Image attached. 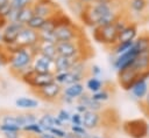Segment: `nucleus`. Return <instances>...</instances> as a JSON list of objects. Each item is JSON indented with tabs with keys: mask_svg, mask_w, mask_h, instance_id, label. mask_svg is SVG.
<instances>
[{
	"mask_svg": "<svg viewBox=\"0 0 149 138\" xmlns=\"http://www.w3.org/2000/svg\"><path fill=\"white\" fill-rule=\"evenodd\" d=\"M133 44H134V41H126V42H118L113 48H112V50H113V54L115 55V56H118V55H120V54H122V53H125V51H127L128 49H130L132 47H133Z\"/></svg>",
	"mask_w": 149,
	"mask_h": 138,
	"instance_id": "nucleus-27",
	"label": "nucleus"
},
{
	"mask_svg": "<svg viewBox=\"0 0 149 138\" xmlns=\"http://www.w3.org/2000/svg\"><path fill=\"white\" fill-rule=\"evenodd\" d=\"M73 62H74V58H72V57H66V56L57 55L56 58L54 60V63H55V73L70 71Z\"/></svg>",
	"mask_w": 149,
	"mask_h": 138,
	"instance_id": "nucleus-18",
	"label": "nucleus"
},
{
	"mask_svg": "<svg viewBox=\"0 0 149 138\" xmlns=\"http://www.w3.org/2000/svg\"><path fill=\"white\" fill-rule=\"evenodd\" d=\"M78 1H80L83 5H85V6H88V5H92V4H94L95 2V0H78Z\"/></svg>",
	"mask_w": 149,
	"mask_h": 138,
	"instance_id": "nucleus-44",
	"label": "nucleus"
},
{
	"mask_svg": "<svg viewBox=\"0 0 149 138\" xmlns=\"http://www.w3.org/2000/svg\"><path fill=\"white\" fill-rule=\"evenodd\" d=\"M3 64H2V60H1V57H0V67H2Z\"/></svg>",
	"mask_w": 149,
	"mask_h": 138,
	"instance_id": "nucleus-48",
	"label": "nucleus"
},
{
	"mask_svg": "<svg viewBox=\"0 0 149 138\" xmlns=\"http://www.w3.org/2000/svg\"><path fill=\"white\" fill-rule=\"evenodd\" d=\"M83 78L78 75L73 74L72 71H64V73H55V82L61 84L62 87H66L73 83L81 82Z\"/></svg>",
	"mask_w": 149,
	"mask_h": 138,
	"instance_id": "nucleus-16",
	"label": "nucleus"
},
{
	"mask_svg": "<svg viewBox=\"0 0 149 138\" xmlns=\"http://www.w3.org/2000/svg\"><path fill=\"white\" fill-rule=\"evenodd\" d=\"M33 60H34V55L30 53V50L28 48L20 47L9 57L8 65L10 74L14 77L20 78V76L31 67Z\"/></svg>",
	"mask_w": 149,
	"mask_h": 138,
	"instance_id": "nucleus-1",
	"label": "nucleus"
},
{
	"mask_svg": "<svg viewBox=\"0 0 149 138\" xmlns=\"http://www.w3.org/2000/svg\"><path fill=\"white\" fill-rule=\"evenodd\" d=\"M22 132H26V133H30V134H34V136H38L43 132V129L42 126L38 124V122H35V123H31L29 125H26L22 127Z\"/></svg>",
	"mask_w": 149,
	"mask_h": 138,
	"instance_id": "nucleus-29",
	"label": "nucleus"
},
{
	"mask_svg": "<svg viewBox=\"0 0 149 138\" xmlns=\"http://www.w3.org/2000/svg\"><path fill=\"white\" fill-rule=\"evenodd\" d=\"M0 132L1 133H7V132H22V129L19 127V126L7 125V124H1L0 123Z\"/></svg>",
	"mask_w": 149,
	"mask_h": 138,
	"instance_id": "nucleus-33",
	"label": "nucleus"
},
{
	"mask_svg": "<svg viewBox=\"0 0 149 138\" xmlns=\"http://www.w3.org/2000/svg\"><path fill=\"white\" fill-rule=\"evenodd\" d=\"M93 40L107 48H113L118 43L119 30L114 26V23L102 26V27H93L92 28Z\"/></svg>",
	"mask_w": 149,
	"mask_h": 138,
	"instance_id": "nucleus-2",
	"label": "nucleus"
},
{
	"mask_svg": "<svg viewBox=\"0 0 149 138\" xmlns=\"http://www.w3.org/2000/svg\"><path fill=\"white\" fill-rule=\"evenodd\" d=\"M0 123L1 124H7V125H14V126H20V122H19V116L17 113H12V112H7L1 115L0 117Z\"/></svg>",
	"mask_w": 149,
	"mask_h": 138,
	"instance_id": "nucleus-26",
	"label": "nucleus"
},
{
	"mask_svg": "<svg viewBox=\"0 0 149 138\" xmlns=\"http://www.w3.org/2000/svg\"><path fill=\"white\" fill-rule=\"evenodd\" d=\"M64 124H66V123H70V119H71V113L66 110V109H61V110H58V112H57V115H56Z\"/></svg>",
	"mask_w": 149,
	"mask_h": 138,
	"instance_id": "nucleus-34",
	"label": "nucleus"
},
{
	"mask_svg": "<svg viewBox=\"0 0 149 138\" xmlns=\"http://www.w3.org/2000/svg\"><path fill=\"white\" fill-rule=\"evenodd\" d=\"M92 95V97H93V99H95L97 102H99V103H104V102H107L109 98H111V92L107 90V89H105V88H102L101 90H99V91H97V92H94V94H91Z\"/></svg>",
	"mask_w": 149,
	"mask_h": 138,
	"instance_id": "nucleus-30",
	"label": "nucleus"
},
{
	"mask_svg": "<svg viewBox=\"0 0 149 138\" xmlns=\"http://www.w3.org/2000/svg\"><path fill=\"white\" fill-rule=\"evenodd\" d=\"M52 82H55V73H36L34 70V74L27 85L34 91V90L41 89Z\"/></svg>",
	"mask_w": 149,
	"mask_h": 138,
	"instance_id": "nucleus-11",
	"label": "nucleus"
},
{
	"mask_svg": "<svg viewBox=\"0 0 149 138\" xmlns=\"http://www.w3.org/2000/svg\"><path fill=\"white\" fill-rule=\"evenodd\" d=\"M38 124L42 126L43 131H50L54 127V116L49 112L43 113L41 117H38Z\"/></svg>",
	"mask_w": 149,
	"mask_h": 138,
	"instance_id": "nucleus-24",
	"label": "nucleus"
},
{
	"mask_svg": "<svg viewBox=\"0 0 149 138\" xmlns=\"http://www.w3.org/2000/svg\"><path fill=\"white\" fill-rule=\"evenodd\" d=\"M86 111H87V108H86L85 105H83V104H78V103H77V105H76V112L83 115V113L86 112Z\"/></svg>",
	"mask_w": 149,
	"mask_h": 138,
	"instance_id": "nucleus-40",
	"label": "nucleus"
},
{
	"mask_svg": "<svg viewBox=\"0 0 149 138\" xmlns=\"http://www.w3.org/2000/svg\"><path fill=\"white\" fill-rule=\"evenodd\" d=\"M1 41H2V33H0V43H1Z\"/></svg>",
	"mask_w": 149,
	"mask_h": 138,
	"instance_id": "nucleus-47",
	"label": "nucleus"
},
{
	"mask_svg": "<svg viewBox=\"0 0 149 138\" xmlns=\"http://www.w3.org/2000/svg\"><path fill=\"white\" fill-rule=\"evenodd\" d=\"M15 106L19 108V109H22V110H34L38 106V101L36 98H33V97H27V96H21V97H17L15 99Z\"/></svg>",
	"mask_w": 149,
	"mask_h": 138,
	"instance_id": "nucleus-20",
	"label": "nucleus"
},
{
	"mask_svg": "<svg viewBox=\"0 0 149 138\" xmlns=\"http://www.w3.org/2000/svg\"><path fill=\"white\" fill-rule=\"evenodd\" d=\"M139 53L140 51L137 50V48L134 47V44H133V47L130 49H128L127 51H125V53L115 56V58L112 62L113 68L116 70V73L118 71H121L123 69L130 68L133 65V63H134V61H135V58H136V56H137Z\"/></svg>",
	"mask_w": 149,
	"mask_h": 138,
	"instance_id": "nucleus-7",
	"label": "nucleus"
},
{
	"mask_svg": "<svg viewBox=\"0 0 149 138\" xmlns=\"http://www.w3.org/2000/svg\"><path fill=\"white\" fill-rule=\"evenodd\" d=\"M127 4L129 11H132L134 14H143L149 7L148 0H128Z\"/></svg>",
	"mask_w": 149,
	"mask_h": 138,
	"instance_id": "nucleus-22",
	"label": "nucleus"
},
{
	"mask_svg": "<svg viewBox=\"0 0 149 138\" xmlns=\"http://www.w3.org/2000/svg\"><path fill=\"white\" fill-rule=\"evenodd\" d=\"M24 27V25L13 21V22H8L7 26L3 28L2 30V41L1 43L3 46H10L14 44L16 42V39L21 32V29Z\"/></svg>",
	"mask_w": 149,
	"mask_h": 138,
	"instance_id": "nucleus-9",
	"label": "nucleus"
},
{
	"mask_svg": "<svg viewBox=\"0 0 149 138\" xmlns=\"http://www.w3.org/2000/svg\"><path fill=\"white\" fill-rule=\"evenodd\" d=\"M7 1H9V0H0V5L5 4V2H7Z\"/></svg>",
	"mask_w": 149,
	"mask_h": 138,
	"instance_id": "nucleus-46",
	"label": "nucleus"
},
{
	"mask_svg": "<svg viewBox=\"0 0 149 138\" xmlns=\"http://www.w3.org/2000/svg\"><path fill=\"white\" fill-rule=\"evenodd\" d=\"M34 15L48 19L61 11L59 6L54 0H34L31 2Z\"/></svg>",
	"mask_w": 149,
	"mask_h": 138,
	"instance_id": "nucleus-4",
	"label": "nucleus"
},
{
	"mask_svg": "<svg viewBox=\"0 0 149 138\" xmlns=\"http://www.w3.org/2000/svg\"><path fill=\"white\" fill-rule=\"evenodd\" d=\"M38 54L55 60L56 56H57L56 43H49V42H41L40 41V43H38Z\"/></svg>",
	"mask_w": 149,
	"mask_h": 138,
	"instance_id": "nucleus-21",
	"label": "nucleus"
},
{
	"mask_svg": "<svg viewBox=\"0 0 149 138\" xmlns=\"http://www.w3.org/2000/svg\"><path fill=\"white\" fill-rule=\"evenodd\" d=\"M38 42H40V34H38V32L34 30V29H31V28H29L27 26H24L21 29V32H20L15 43L19 47H22V48H30V47L37 44Z\"/></svg>",
	"mask_w": 149,
	"mask_h": 138,
	"instance_id": "nucleus-8",
	"label": "nucleus"
},
{
	"mask_svg": "<svg viewBox=\"0 0 149 138\" xmlns=\"http://www.w3.org/2000/svg\"><path fill=\"white\" fill-rule=\"evenodd\" d=\"M54 126H57V127H63L64 126V123L57 117V116H54Z\"/></svg>",
	"mask_w": 149,
	"mask_h": 138,
	"instance_id": "nucleus-43",
	"label": "nucleus"
},
{
	"mask_svg": "<svg viewBox=\"0 0 149 138\" xmlns=\"http://www.w3.org/2000/svg\"><path fill=\"white\" fill-rule=\"evenodd\" d=\"M88 138H105V137H102V136H100V134H90Z\"/></svg>",
	"mask_w": 149,
	"mask_h": 138,
	"instance_id": "nucleus-45",
	"label": "nucleus"
},
{
	"mask_svg": "<svg viewBox=\"0 0 149 138\" xmlns=\"http://www.w3.org/2000/svg\"><path fill=\"white\" fill-rule=\"evenodd\" d=\"M81 117H83V126L87 131L98 129L102 123V115L99 111L87 110L81 115Z\"/></svg>",
	"mask_w": 149,
	"mask_h": 138,
	"instance_id": "nucleus-13",
	"label": "nucleus"
},
{
	"mask_svg": "<svg viewBox=\"0 0 149 138\" xmlns=\"http://www.w3.org/2000/svg\"><path fill=\"white\" fill-rule=\"evenodd\" d=\"M122 130L130 138H147L149 134V124L143 118L128 119L123 122Z\"/></svg>",
	"mask_w": 149,
	"mask_h": 138,
	"instance_id": "nucleus-3",
	"label": "nucleus"
},
{
	"mask_svg": "<svg viewBox=\"0 0 149 138\" xmlns=\"http://www.w3.org/2000/svg\"><path fill=\"white\" fill-rule=\"evenodd\" d=\"M21 132H7V133H2L3 138H17L20 137Z\"/></svg>",
	"mask_w": 149,
	"mask_h": 138,
	"instance_id": "nucleus-41",
	"label": "nucleus"
},
{
	"mask_svg": "<svg viewBox=\"0 0 149 138\" xmlns=\"http://www.w3.org/2000/svg\"><path fill=\"white\" fill-rule=\"evenodd\" d=\"M40 41L41 42H49V43H57L56 36L54 32H38Z\"/></svg>",
	"mask_w": 149,
	"mask_h": 138,
	"instance_id": "nucleus-31",
	"label": "nucleus"
},
{
	"mask_svg": "<svg viewBox=\"0 0 149 138\" xmlns=\"http://www.w3.org/2000/svg\"><path fill=\"white\" fill-rule=\"evenodd\" d=\"M76 101H77L78 104L85 105L87 108V110H91V111H99L100 112V110L102 108L101 106V103H99L95 99H93L92 95L86 94V92H84L83 95H80Z\"/></svg>",
	"mask_w": 149,
	"mask_h": 138,
	"instance_id": "nucleus-17",
	"label": "nucleus"
},
{
	"mask_svg": "<svg viewBox=\"0 0 149 138\" xmlns=\"http://www.w3.org/2000/svg\"><path fill=\"white\" fill-rule=\"evenodd\" d=\"M12 2V8L13 9H22L27 6H30L33 0H10Z\"/></svg>",
	"mask_w": 149,
	"mask_h": 138,
	"instance_id": "nucleus-32",
	"label": "nucleus"
},
{
	"mask_svg": "<svg viewBox=\"0 0 149 138\" xmlns=\"http://www.w3.org/2000/svg\"><path fill=\"white\" fill-rule=\"evenodd\" d=\"M35 138H56L50 131H43L41 134L38 136H35Z\"/></svg>",
	"mask_w": 149,
	"mask_h": 138,
	"instance_id": "nucleus-39",
	"label": "nucleus"
},
{
	"mask_svg": "<svg viewBox=\"0 0 149 138\" xmlns=\"http://www.w3.org/2000/svg\"><path fill=\"white\" fill-rule=\"evenodd\" d=\"M17 138H24V137H22V136H20V137H17Z\"/></svg>",
	"mask_w": 149,
	"mask_h": 138,
	"instance_id": "nucleus-49",
	"label": "nucleus"
},
{
	"mask_svg": "<svg viewBox=\"0 0 149 138\" xmlns=\"http://www.w3.org/2000/svg\"><path fill=\"white\" fill-rule=\"evenodd\" d=\"M71 125H83V117L78 112L71 113V119H70Z\"/></svg>",
	"mask_w": 149,
	"mask_h": 138,
	"instance_id": "nucleus-36",
	"label": "nucleus"
},
{
	"mask_svg": "<svg viewBox=\"0 0 149 138\" xmlns=\"http://www.w3.org/2000/svg\"><path fill=\"white\" fill-rule=\"evenodd\" d=\"M45 22V19L44 18H41V16H37V15H34L28 22H27V27H29V28H31V29H34V30H40L41 28H42V26H43V23Z\"/></svg>",
	"mask_w": 149,
	"mask_h": 138,
	"instance_id": "nucleus-28",
	"label": "nucleus"
},
{
	"mask_svg": "<svg viewBox=\"0 0 149 138\" xmlns=\"http://www.w3.org/2000/svg\"><path fill=\"white\" fill-rule=\"evenodd\" d=\"M50 132L56 137V138H65L66 134H68V131H65L63 127H57V126H54Z\"/></svg>",
	"mask_w": 149,
	"mask_h": 138,
	"instance_id": "nucleus-35",
	"label": "nucleus"
},
{
	"mask_svg": "<svg viewBox=\"0 0 149 138\" xmlns=\"http://www.w3.org/2000/svg\"><path fill=\"white\" fill-rule=\"evenodd\" d=\"M140 104H141V109H142V111L149 117V91H148L146 98H144L143 101L140 102Z\"/></svg>",
	"mask_w": 149,
	"mask_h": 138,
	"instance_id": "nucleus-37",
	"label": "nucleus"
},
{
	"mask_svg": "<svg viewBox=\"0 0 149 138\" xmlns=\"http://www.w3.org/2000/svg\"><path fill=\"white\" fill-rule=\"evenodd\" d=\"M19 116V122H20V126L21 129L26 125H29L31 123H35L38 120L37 116L33 112H23V113H17Z\"/></svg>",
	"mask_w": 149,
	"mask_h": 138,
	"instance_id": "nucleus-25",
	"label": "nucleus"
},
{
	"mask_svg": "<svg viewBox=\"0 0 149 138\" xmlns=\"http://www.w3.org/2000/svg\"><path fill=\"white\" fill-rule=\"evenodd\" d=\"M74 138H76V137H74Z\"/></svg>",
	"mask_w": 149,
	"mask_h": 138,
	"instance_id": "nucleus-50",
	"label": "nucleus"
},
{
	"mask_svg": "<svg viewBox=\"0 0 149 138\" xmlns=\"http://www.w3.org/2000/svg\"><path fill=\"white\" fill-rule=\"evenodd\" d=\"M137 36H139V25L134 21H130L122 30L119 32L118 42L134 41Z\"/></svg>",
	"mask_w": 149,
	"mask_h": 138,
	"instance_id": "nucleus-14",
	"label": "nucleus"
},
{
	"mask_svg": "<svg viewBox=\"0 0 149 138\" xmlns=\"http://www.w3.org/2000/svg\"><path fill=\"white\" fill-rule=\"evenodd\" d=\"M55 36L57 42H66V41H78L84 35L81 30L77 27V25H69V26H61L55 29Z\"/></svg>",
	"mask_w": 149,
	"mask_h": 138,
	"instance_id": "nucleus-5",
	"label": "nucleus"
},
{
	"mask_svg": "<svg viewBox=\"0 0 149 138\" xmlns=\"http://www.w3.org/2000/svg\"><path fill=\"white\" fill-rule=\"evenodd\" d=\"M59 101H62V102L65 103V104H72V103L74 102V99H72V98H70V97H68V96H65V95H62L61 98H59Z\"/></svg>",
	"mask_w": 149,
	"mask_h": 138,
	"instance_id": "nucleus-42",
	"label": "nucleus"
},
{
	"mask_svg": "<svg viewBox=\"0 0 149 138\" xmlns=\"http://www.w3.org/2000/svg\"><path fill=\"white\" fill-rule=\"evenodd\" d=\"M129 91L134 96V98H136V99H139L141 102V101H143L146 98V96H147V94L149 91V83H148L147 80L137 78Z\"/></svg>",
	"mask_w": 149,
	"mask_h": 138,
	"instance_id": "nucleus-15",
	"label": "nucleus"
},
{
	"mask_svg": "<svg viewBox=\"0 0 149 138\" xmlns=\"http://www.w3.org/2000/svg\"><path fill=\"white\" fill-rule=\"evenodd\" d=\"M34 94L45 102H56L63 95V87L57 82H52L41 89L34 90Z\"/></svg>",
	"mask_w": 149,
	"mask_h": 138,
	"instance_id": "nucleus-6",
	"label": "nucleus"
},
{
	"mask_svg": "<svg viewBox=\"0 0 149 138\" xmlns=\"http://www.w3.org/2000/svg\"><path fill=\"white\" fill-rule=\"evenodd\" d=\"M140 73L135 70L134 68H127L121 71H118V82L121 85V88L126 91H129L133 87V84L139 78Z\"/></svg>",
	"mask_w": 149,
	"mask_h": 138,
	"instance_id": "nucleus-10",
	"label": "nucleus"
},
{
	"mask_svg": "<svg viewBox=\"0 0 149 138\" xmlns=\"http://www.w3.org/2000/svg\"><path fill=\"white\" fill-rule=\"evenodd\" d=\"M31 68L36 73H55V63L52 58L37 54L34 56Z\"/></svg>",
	"mask_w": 149,
	"mask_h": 138,
	"instance_id": "nucleus-12",
	"label": "nucleus"
},
{
	"mask_svg": "<svg viewBox=\"0 0 149 138\" xmlns=\"http://www.w3.org/2000/svg\"><path fill=\"white\" fill-rule=\"evenodd\" d=\"M85 88L91 94H94V92H97V91H99V90H101L104 88V83H102V81L99 77H97V76H90L86 80Z\"/></svg>",
	"mask_w": 149,
	"mask_h": 138,
	"instance_id": "nucleus-23",
	"label": "nucleus"
},
{
	"mask_svg": "<svg viewBox=\"0 0 149 138\" xmlns=\"http://www.w3.org/2000/svg\"><path fill=\"white\" fill-rule=\"evenodd\" d=\"M85 85L81 82L78 83H73L66 87H63V95L72 98V99H77L80 95H83L85 92Z\"/></svg>",
	"mask_w": 149,
	"mask_h": 138,
	"instance_id": "nucleus-19",
	"label": "nucleus"
},
{
	"mask_svg": "<svg viewBox=\"0 0 149 138\" xmlns=\"http://www.w3.org/2000/svg\"><path fill=\"white\" fill-rule=\"evenodd\" d=\"M90 73H91V76H97V77H99V76L101 75V73H102V69H101L100 65H98V64H92L91 68H90Z\"/></svg>",
	"mask_w": 149,
	"mask_h": 138,
	"instance_id": "nucleus-38",
	"label": "nucleus"
}]
</instances>
